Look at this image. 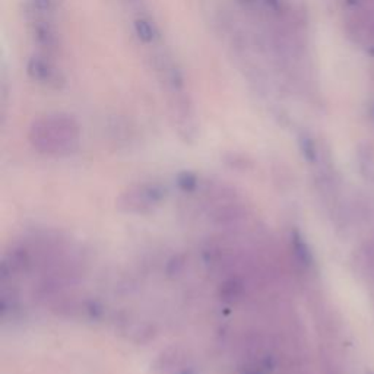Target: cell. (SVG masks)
Masks as SVG:
<instances>
[{"label":"cell","mask_w":374,"mask_h":374,"mask_svg":"<svg viewBox=\"0 0 374 374\" xmlns=\"http://www.w3.org/2000/svg\"><path fill=\"white\" fill-rule=\"evenodd\" d=\"M28 138L40 154L63 157L78 149L81 129L70 114L52 113L33 122Z\"/></svg>","instance_id":"1"},{"label":"cell","mask_w":374,"mask_h":374,"mask_svg":"<svg viewBox=\"0 0 374 374\" xmlns=\"http://www.w3.org/2000/svg\"><path fill=\"white\" fill-rule=\"evenodd\" d=\"M25 72L28 78L37 85L50 89V91H62L66 86V78L49 56L34 54L26 61Z\"/></svg>","instance_id":"2"},{"label":"cell","mask_w":374,"mask_h":374,"mask_svg":"<svg viewBox=\"0 0 374 374\" xmlns=\"http://www.w3.org/2000/svg\"><path fill=\"white\" fill-rule=\"evenodd\" d=\"M164 194H166V190L157 183L137 185L122 194L120 206L126 212H148L158 206Z\"/></svg>","instance_id":"3"},{"label":"cell","mask_w":374,"mask_h":374,"mask_svg":"<svg viewBox=\"0 0 374 374\" xmlns=\"http://www.w3.org/2000/svg\"><path fill=\"white\" fill-rule=\"evenodd\" d=\"M29 36L36 46L41 50L40 54L53 56L62 49V37L50 20H31Z\"/></svg>","instance_id":"4"},{"label":"cell","mask_w":374,"mask_h":374,"mask_svg":"<svg viewBox=\"0 0 374 374\" xmlns=\"http://www.w3.org/2000/svg\"><path fill=\"white\" fill-rule=\"evenodd\" d=\"M158 374H192L193 367L187 358V354H185L180 350H169L162 352V355L158 358L157 367Z\"/></svg>","instance_id":"5"},{"label":"cell","mask_w":374,"mask_h":374,"mask_svg":"<svg viewBox=\"0 0 374 374\" xmlns=\"http://www.w3.org/2000/svg\"><path fill=\"white\" fill-rule=\"evenodd\" d=\"M174 117L177 120V130L185 139H190L196 134V120L192 104L186 97H178L174 102Z\"/></svg>","instance_id":"6"},{"label":"cell","mask_w":374,"mask_h":374,"mask_svg":"<svg viewBox=\"0 0 374 374\" xmlns=\"http://www.w3.org/2000/svg\"><path fill=\"white\" fill-rule=\"evenodd\" d=\"M357 271L366 281L374 282V242L370 240L360 246L355 253Z\"/></svg>","instance_id":"7"},{"label":"cell","mask_w":374,"mask_h":374,"mask_svg":"<svg viewBox=\"0 0 374 374\" xmlns=\"http://www.w3.org/2000/svg\"><path fill=\"white\" fill-rule=\"evenodd\" d=\"M59 8V0H26L31 20H50Z\"/></svg>","instance_id":"8"},{"label":"cell","mask_w":374,"mask_h":374,"mask_svg":"<svg viewBox=\"0 0 374 374\" xmlns=\"http://www.w3.org/2000/svg\"><path fill=\"white\" fill-rule=\"evenodd\" d=\"M358 169L364 180L374 183V149L370 143L361 145L357 153Z\"/></svg>","instance_id":"9"},{"label":"cell","mask_w":374,"mask_h":374,"mask_svg":"<svg viewBox=\"0 0 374 374\" xmlns=\"http://www.w3.org/2000/svg\"><path fill=\"white\" fill-rule=\"evenodd\" d=\"M133 31L138 40L143 44H154L158 38L155 25L148 18H137L133 21Z\"/></svg>","instance_id":"10"},{"label":"cell","mask_w":374,"mask_h":374,"mask_svg":"<svg viewBox=\"0 0 374 374\" xmlns=\"http://www.w3.org/2000/svg\"><path fill=\"white\" fill-rule=\"evenodd\" d=\"M300 148H302V153L307 161H310V162L318 161V157H319L318 145L311 137H309V134H302L300 137Z\"/></svg>","instance_id":"11"},{"label":"cell","mask_w":374,"mask_h":374,"mask_svg":"<svg viewBox=\"0 0 374 374\" xmlns=\"http://www.w3.org/2000/svg\"><path fill=\"white\" fill-rule=\"evenodd\" d=\"M368 114H370V118L374 122V101L370 104V107H368Z\"/></svg>","instance_id":"12"},{"label":"cell","mask_w":374,"mask_h":374,"mask_svg":"<svg viewBox=\"0 0 374 374\" xmlns=\"http://www.w3.org/2000/svg\"><path fill=\"white\" fill-rule=\"evenodd\" d=\"M244 2H251V0H244Z\"/></svg>","instance_id":"13"},{"label":"cell","mask_w":374,"mask_h":374,"mask_svg":"<svg viewBox=\"0 0 374 374\" xmlns=\"http://www.w3.org/2000/svg\"><path fill=\"white\" fill-rule=\"evenodd\" d=\"M368 374H374V373H368Z\"/></svg>","instance_id":"14"}]
</instances>
